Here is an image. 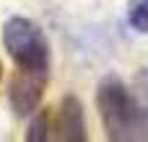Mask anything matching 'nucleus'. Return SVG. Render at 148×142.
<instances>
[{"instance_id": "nucleus-5", "label": "nucleus", "mask_w": 148, "mask_h": 142, "mask_svg": "<svg viewBox=\"0 0 148 142\" xmlns=\"http://www.w3.org/2000/svg\"><path fill=\"white\" fill-rule=\"evenodd\" d=\"M130 91L135 98V111H138V137L148 140V67L135 72Z\"/></svg>"}, {"instance_id": "nucleus-4", "label": "nucleus", "mask_w": 148, "mask_h": 142, "mask_svg": "<svg viewBox=\"0 0 148 142\" xmlns=\"http://www.w3.org/2000/svg\"><path fill=\"white\" fill-rule=\"evenodd\" d=\"M55 140L62 142H86V116H83V103L78 96L68 93L62 101H60V109H57V119H55Z\"/></svg>"}, {"instance_id": "nucleus-2", "label": "nucleus", "mask_w": 148, "mask_h": 142, "mask_svg": "<svg viewBox=\"0 0 148 142\" xmlns=\"http://www.w3.org/2000/svg\"><path fill=\"white\" fill-rule=\"evenodd\" d=\"M3 47L13 57L16 67H31V70L49 67L47 36L42 34V28L34 21H29L23 16H13V18L5 21V26H3Z\"/></svg>"}, {"instance_id": "nucleus-8", "label": "nucleus", "mask_w": 148, "mask_h": 142, "mask_svg": "<svg viewBox=\"0 0 148 142\" xmlns=\"http://www.w3.org/2000/svg\"><path fill=\"white\" fill-rule=\"evenodd\" d=\"M0 80H3V62H0Z\"/></svg>"}, {"instance_id": "nucleus-6", "label": "nucleus", "mask_w": 148, "mask_h": 142, "mask_svg": "<svg viewBox=\"0 0 148 142\" xmlns=\"http://www.w3.org/2000/svg\"><path fill=\"white\" fill-rule=\"evenodd\" d=\"M49 137H52V114L49 109H36L26 129V142H47Z\"/></svg>"}, {"instance_id": "nucleus-7", "label": "nucleus", "mask_w": 148, "mask_h": 142, "mask_svg": "<svg viewBox=\"0 0 148 142\" xmlns=\"http://www.w3.org/2000/svg\"><path fill=\"white\" fill-rule=\"evenodd\" d=\"M127 23H130L138 34H148V0H130Z\"/></svg>"}, {"instance_id": "nucleus-1", "label": "nucleus", "mask_w": 148, "mask_h": 142, "mask_svg": "<svg viewBox=\"0 0 148 142\" xmlns=\"http://www.w3.org/2000/svg\"><path fill=\"white\" fill-rule=\"evenodd\" d=\"M96 109L107 137L114 142H133L138 137V111L133 91L117 78L107 75L96 88Z\"/></svg>"}, {"instance_id": "nucleus-3", "label": "nucleus", "mask_w": 148, "mask_h": 142, "mask_svg": "<svg viewBox=\"0 0 148 142\" xmlns=\"http://www.w3.org/2000/svg\"><path fill=\"white\" fill-rule=\"evenodd\" d=\"M47 83H49V67H42V70L18 67L16 70V75L10 78V88H8V101L16 116H31L39 109Z\"/></svg>"}]
</instances>
